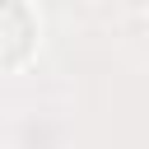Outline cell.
Segmentation results:
<instances>
[{
    "label": "cell",
    "instance_id": "6da1fadb",
    "mask_svg": "<svg viewBox=\"0 0 149 149\" xmlns=\"http://www.w3.org/2000/svg\"><path fill=\"white\" fill-rule=\"evenodd\" d=\"M0 51H5V70H19L37 51V14L23 0H0Z\"/></svg>",
    "mask_w": 149,
    "mask_h": 149
}]
</instances>
